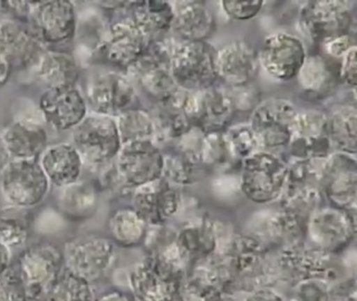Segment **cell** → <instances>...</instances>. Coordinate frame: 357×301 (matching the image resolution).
<instances>
[{
  "instance_id": "6da1fadb",
  "label": "cell",
  "mask_w": 357,
  "mask_h": 301,
  "mask_svg": "<svg viewBox=\"0 0 357 301\" xmlns=\"http://www.w3.org/2000/svg\"><path fill=\"white\" fill-rule=\"evenodd\" d=\"M216 52L212 45L202 42L177 40L170 60V71L181 89L200 92L214 87L217 81Z\"/></svg>"
},
{
  "instance_id": "7a4b0ae2",
  "label": "cell",
  "mask_w": 357,
  "mask_h": 301,
  "mask_svg": "<svg viewBox=\"0 0 357 301\" xmlns=\"http://www.w3.org/2000/svg\"><path fill=\"white\" fill-rule=\"evenodd\" d=\"M287 175V163L279 155L258 150L242 160V192L252 202H273L283 194Z\"/></svg>"
},
{
  "instance_id": "3957f363",
  "label": "cell",
  "mask_w": 357,
  "mask_h": 301,
  "mask_svg": "<svg viewBox=\"0 0 357 301\" xmlns=\"http://www.w3.org/2000/svg\"><path fill=\"white\" fill-rule=\"evenodd\" d=\"M72 144L83 162L91 165L110 162L122 148L116 119L98 113L87 114L73 129Z\"/></svg>"
},
{
  "instance_id": "277c9868",
  "label": "cell",
  "mask_w": 357,
  "mask_h": 301,
  "mask_svg": "<svg viewBox=\"0 0 357 301\" xmlns=\"http://www.w3.org/2000/svg\"><path fill=\"white\" fill-rule=\"evenodd\" d=\"M296 113V106L286 98H268L257 105L250 125L261 150L275 155L287 150Z\"/></svg>"
},
{
  "instance_id": "5b68a950",
  "label": "cell",
  "mask_w": 357,
  "mask_h": 301,
  "mask_svg": "<svg viewBox=\"0 0 357 301\" xmlns=\"http://www.w3.org/2000/svg\"><path fill=\"white\" fill-rule=\"evenodd\" d=\"M62 254L64 269L91 284L101 279L114 265L116 246L106 236L85 234L68 240Z\"/></svg>"
},
{
  "instance_id": "8992f818",
  "label": "cell",
  "mask_w": 357,
  "mask_h": 301,
  "mask_svg": "<svg viewBox=\"0 0 357 301\" xmlns=\"http://www.w3.org/2000/svg\"><path fill=\"white\" fill-rule=\"evenodd\" d=\"M51 187L38 160H12L0 171V190L10 204L30 209L40 204Z\"/></svg>"
},
{
  "instance_id": "52a82bcc",
  "label": "cell",
  "mask_w": 357,
  "mask_h": 301,
  "mask_svg": "<svg viewBox=\"0 0 357 301\" xmlns=\"http://www.w3.org/2000/svg\"><path fill=\"white\" fill-rule=\"evenodd\" d=\"M132 296L139 301H176L181 291L172 263L150 255L137 263L129 277Z\"/></svg>"
},
{
  "instance_id": "ba28073f",
  "label": "cell",
  "mask_w": 357,
  "mask_h": 301,
  "mask_svg": "<svg viewBox=\"0 0 357 301\" xmlns=\"http://www.w3.org/2000/svg\"><path fill=\"white\" fill-rule=\"evenodd\" d=\"M18 267L31 301L39 300L63 270V254L52 242H38L22 253Z\"/></svg>"
},
{
  "instance_id": "9c48e42d",
  "label": "cell",
  "mask_w": 357,
  "mask_h": 301,
  "mask_svg": "<svg viewBox=\"0 0 357 301\" xmlns=\"http://www.w3.org/2000/svg\"><path fill=\"white\" fill-rule=\"evenodd\" d=\"M350 1H309L300 13L303 33L313 42L325 43L332 38L350 33L352 26Z\"/></svg>"
},
{
  "instance_id": "30bf717a",
  "label": "cell",
  "mask_w": 357,
  "mask_h": 301,
  "mask_svg": "<svg viewBox=\"0 0 357 301\" xmlns=\"http://www.w3.org/2000/svg\"><path fill=\"white\" fill-rule=\"evenodd\" d=\"M137 94L130 77L116 71L98 73L89 79L85 92L87 108L93 113L118 116L132 108Z\"/></svg>"
},
{
  "instance_id": "8fae6325",
  "label": "cell",
  "mask_w": 357,
  "mask_h": 301,
  "mask_svg": "<svg viewBox=\"0 0 357 301\" xmlns=\"http://www.w3.org/2000/svg\"><path fill=\"white\" fill-rule=\"evenodd\" d=\"M319 185L336 208L356 211L357 164L353 155L333 152L321 162Z\"/></svg>"
},
{
  "instance_id": "7c38bea8",
  "label": "cell",
  "mask_w": 357,
  "mask_h": 301,
  "mask_svg": "<svg viewBox=\"0 0 357 301\" xmlns=\"http://www.w3.org/2000/svg\"><path fill=\"white\" fill-rule=\"evenodd\" d=\"M116 159V171L129 187L137 188L162 178V152L152 140L124 144Z\"/></svg>"
},
{
  "instance_id": "4fadbf2b",
  "label": "cell",
  "mask_w": 357,
  "mask_h": 301,
  "mask_svg": "<svg viewBox=\"0 0 357 301\" xmlns=\"http://www.w3.org/2000/svg\"><path fill=\"white\" fill-rule=\"evenodd\" d=\"M328 134V115L319 110L296 113L292 123L291 139L288 144L292 159H324L331 154Z\"/></svg>"
},
{
  "instance_id": "5bb4252c",
  "label": "cell",
  "mask_w": 357,
  "mask_h": 301,
  "mask_svg": "<svg viewBox=\"0 0 357 301\" xmlns=\"http://www.w3.org/2000/svg\"><path fill=\"white\" fill-rule=\"evenodd\" d=\"M306 56L304 43L287 33L267 36L258 52L259 63L265 71L273 79L284 82L296 77Z\"/></svg>"
},
{
  "instance_id": "9a60e30c",
  "label": "cell",
  "mask_w": 357,
  "mask_h": 301,
  "mask_svg": "<svg viewBox=\"0 0 357 301\" xmlns=\"http://www.w3.org/2000/svg\"><path fill=\"white\" fill-rule=\"evenodd\" d=\"M155 127L154 144L181 139L196 127V92L179 88L170 98L158 102L152 115Z\"/></svg>"
},
{
  "instance_id": "2e32d148",
  "label": "cell",
  "mask_w": 357,
  "mask_h": 301,
  "mask_svg": "<svg viewBox=\"0 0 357 301\" xmlns=\"http://www.w3.org/2000/svg\"><path fill=\"white\" fill-rule=\"evenodd\" d=\"M306 231L321 250H338L354 236L355 213L334 206L319 207L307 219Z\"/></svg>"
},
{
  "instance_id": "e0dca14e",
  "label": "cell",
  "mask_w": 357,
  "mask_h": 301,
  "mask_svg": "<svg viewBox=\"0 0 357 301\" xmlns=\"http://www.w3.org/2000/svg\"><path fill=\"white\" fill-rule=\"evenodd\" d=\"M29 19L41 43H61L76 33V8L72 1L33 2Z\"/></svg>"
},
{
  "instance_id": "ac0fdd59",
  "label": "cell",
  "mask_w": 357,
  "mask_h": 301,
  "mask_svg": "<svg viewBox=\"0 0 357 301\" xmlns=\"http://www.w3.org/2000/svg\"><path fill=\"white\" fill-rule=\"evenodd\" d=\"M150 41L132 17L120 19L110 26L102 45L104 58L116 66L128 69L147 49Z\"/></svg>"
},
{
  "instance_id": "d6986e66",
  "label": "cell",
  "mask_w": 357,
  "mask_h": 301,
  "mask_svg": "<svg viewBox=\"0 0 357 301\" xmlns=\"http://www.w3.org/2000/svg\"><path fill=\"white\" fill-rule=\"evenodd\" d=\"M132 208L148 225L158 226L175 215L181 207L178 190L160 178L135 188Z\"/></svg>"
},
{
  "instance_id": "ffe728a7",
  "label": "cell",
  "mask_w": 357,
  "mask_h": 301,
  "mask_svg": "<svg viewBox=\"0 0 357 301\" xmlns=\"http://www.w3.org/2000/svg\"><path fill=\"white\" fill-rule=\"evenodd\" d=\"M217 77L231 88L248 85L258 75V52L246 41H234L216 52Z\"/></svg>"
},
{
  "instance_id": "44dd1931",
  "label": "cell",
  "mask_w": 357,
  "mask_h": 301,
  "mask_svg": "<svg viewBox=\"0 0 357 301\" xmlns=\"http://www.w3.org/2000/svg\"><path fill=\"white\" fill-rule=\"evenodd\" d=\"M39 108L45 121L60 131L74 129L87 115L84 95L76 87L47 89Z\"/></svg>"
},
{
  "instance_id": "7402d4cb",
  "label": "cell",
  "mask_w": 357,
  "mask_h": 301,
  "mask_svg": "<svg viewBox=\"0 0 357 301\" xmlns=\"http://www.w3.org/2000/svg\"><path fill=\"white\" fill-rule=\"evenodd\" d=\"M43 52L41 42L17 21L9 19L0 25V56L9 63L12 69L37 64Z\"/></svg>"
},
{
  "instance_id": "603a6c76",
  "label": "cell",
  "mask_w": 357,
  "mask_h": 301,
  "mask_svg": "<svg viewBox=\"0 0 357 301\" xmlns=\"http://www.w3.org/2000/svg\"><path fill=\"white\" fill-rule=\"evenodd\" d=\"M0 138L11 160H37L47 148V131L33 121H14L0 131Z\"/></svg>"
},
{
  "instance_id": "cb8c5ba5",
  "label": "cell",
  "mask_w": 357,
  "mask_h": 301,
  "mask_svg": "<svg viewBox=\"0 0 357 301\" xmlns=\"http://www.w3.org/2000/svg\"><path fill=\"white\" fill-rule=\"evenodd\" d=\"M235 113L229 91L211 87L196 92V128L202 133L225 131L233 121Z\"/></svg>"
},
{
  "instance_id": "d4e9b609",
  "label": "cell",
  "mask_w": 357,
  "mask_h": 301,
  "mask_svg": "<svg viewBox=\"0 0 357 301\" xmlns=\"http://www.w3.org/2000/svg\"><path fill=\"white\" fill-rule=\"evenodd\" d=\"M38 161L50 183L59 188L78 182L84 164L80 154L72 144H57L49 146L43 150Z\"/></svg>"
},
{
  "instance_id": "484cf974",
  "label": "cell",
  "mask_w": 357,
  "mask_h": 301,
  "mask_svg": "<svg viewBox=\"0 0 357 301\" xmlns=\"http://www.w3.org/2000/svg\"><path fill=\"white\" fill-rule=\"evenodd\" d=\"M174 19L172 29L181 42L206 41L214 31V16L200 1H181L173 6Z\"/></svg>"
},
{
  "instance_id": "4316f807",
  "label": "cell",
  "mask_w": 357,
  "mask_h": 301,
  "mask_svg": "<svg viewBox=\"0 0 357 301\" xmlns=\"http://www.w3.org/2000/svg\"><path fill=\"white\" fill-rule=\"evenodd\" d=\"M298 84L306 93L325 96L335 88L340 77V67L321 54L307 56L298 70Z\"/></svg>"
},
{
  "instance_id": "83f0119b",
  "label": "cell",
  "mask_w": 357,
  "mask_h": 301,
  "mask_svg": "<svg viewBox=\"0 0 357 301\" xmlns=\"http://www.w3.org/2000/svg\"><path fill=\"white\" fill-rule=\"evenodd\" d=\"M36 65L37 75L47 89L75 87L78 81V65L68 52H45Z\"/></svg>"
},
{
  "instance_id": "f1b7e54d",
  "label": "cell",
  "mask_w": 357,
  "mask_h": 301,
  "mask_svg": "<svg viewBox=\"0 0 357 301\" xmlns=\"http://www.w3.org/2000/svg\"><path fill=\"white\" fill-rule=\"evenodd\" d=\"M132 18L149 41L162 39L172 27L174 8L167 1L130 2Z\"/></svg>"
},
{
  "instance_id": "f546056e",
  "label": "cell",
  "mask_w": 357,
  "mask_h": 301,
  "mask_svg": "<svg viewBox=\"0 0 357 301\" xmlns=\"http://www.w3.org/2000/svg\"><path fill=\"white\" fill-rule=\"evenodd\" d=\"M202 165L199 153L176 144L170 152H162V178L174 187L191 185Z\"/></svg>"
},
{
  "instance_id": "4dcf8cb0",
  "label": "cell",
  "mask_w": 357,
  "mask_h": 301,
  "mask_svg": "<svg viewBox=\"0 0 357 301\" xmlns=\"http://www.w3.org/2000/svg\"><path fill=\"white\" fill-rule=\"evenodd\" d=\"M148 224L133 208H120L112 211L108 219L110 240L119 246L135 247L145 240Z\"/></svg>"
},
{
  "instance_id": "1f68e13d",
  "label": "cell",
  "mask_w": 357,
  "mask_h": 301,
  "mask_svg": "<svg viewBox=\"0 0 357 301\" xmlns=\"http://www.w3.org/2000/svg\"><path fill=\"white\" fill-rule=\"evenodd\" d=\"M357 112L354 106H342L328 115V134L336 152L356 153Z\"/></svg>"
},
{
  "instance_id": "d6a6232c",
  "label": "cell",
  "mask_w": 357,
  "mask_h": 301,
  "mask_svg": "<svg viewBox=\"0 0 357 301\" xmlns=\"http://www.w3.org/2000/svg\"><path fill=\"white\" fill-rule=\"evenodd\" d=\"M31 227L32 215L29 209L12 204L0 207V242L10 250L26 245Z\"/></svg>"
},
{
  "instance_id": "836d02e7",
  "label": "cell",
  "mask_w": 357,
  "mask_h": 301,
  "mask_svg": "<svg viewBox=\"0 0 357 301\" xmlns=\"http://www.w3.org/2000/svg\"><path fill=\"white\" fill-rule=\"evenodd\" d=\"M43 298L45 301H93L95 294L91 282L63 268Z\"/></svg>"
},
{
  "instance_id": "e575fe53",
  "label": "cell",
  "mask_w": 357,
  "mask_h": 301,
  "mask_svg": "<svg viewBox=\"0 0 357 301\" xmlns=\"http://www.w3.org/2000/svg\"><path fill=\"white\" fill-rule=\"evenodd\" d=\"M116 119L121 144L154 139L155 127L153 118L148 111L131 108L118 115Z\"/></svg>"
},
{
  "instance_id": "d590c367",
  "label": "cell",
  "mask_w": 357,
  "mask_h": 301,
  "mask_svg": "<svg viewBox=\"0 0 357 301\" xmlns=\"http://www.w3.org/2000/svg\"><path fill=\"white\" fill-rule=\"evenodd\" d=\"M202 165L213 167L217 171H227L233 169L241 161L231 152L223 132L204 134L200 148Z\"/></svg>"
},
{
  "instance_id": "8d00e7d4",
  "label": "cell",
  "mask_w": 357,
  "mask_h": 301,
  "mask_svg": "<svg viewBox=\"0 0 357 301\" xmlns=\"http://www.w3.org/2000/svg\"><path fill=\"white\" fill-rule=\"evenodd\" d=\"M63 194L59 196V207L66 215L74 217H84L95 210L97 205V192L93 186L86 183H76L62 188Z\"/></svg>"
},
{
  "instance_id": "74e56055",
  "label": "cell",
  "mask_w": 357,
  "mask_h": 301,
  "mask_svg": "<svg viewBox=\"0 0 357 301\" xmlns=\"http://www.w3.org/2000/svg\"><path fill=\"white\" fill-rule=\"evenodd\" d=\"M176 240L181 251L197 255H208L216 246L214 232L206 224L183 228Z\"/></svg>"
},
{
  "instance_id": "f35d334b",
  "label": "cell",
  "mask_w": 357,
  "mask_h": 301,
  "mask_svg": "<svg viewBox=\"0 0 357 301\" xmlns=\"http://www.w3.org/2000/svg\"><path fill=\"white\" fill-rule=\"evenodd\" d=\"M231 152L241 161L260 150L256 134L250 125L240 123L227 128L223 132Z\"/></svg>"
},
{
  "instance_id": "ab89813d",
  "label": "cell",
  "mask_w": 357,
  "mask_h": 301,
  "mask_svg": "<svg viewBox=\"0 0 357 301\" xmlns=\"http://www.w3.org/2000/svg\"><path fill=\"white\" fill-rule=\"evenodd\" d=\"M0 301H31L20 273L11 267L0 275Z\"/></svg>"
},
{
  "instance_id": "60d3db41",
  "label": "cell",
  "mask_w": 357,
  "mask_h": 301,
  "mask_svg": "<svg viewBox=\"0 0 357 301\" xmlns=\"http://www.w3.org/2000/svg\"><path fill=\"white\" fill-rule=\"evenodd\" d=\"M263 1H222L225 12L236 20H250L262 10Z\"/></svg>"
},
{
  "instance_id": "b9f144b4",
  "label": "cell",
  "mask_w": 357,
  "mask_h": 301,
  "mask_svg": "<svg viewBox=\"0 0 357 301\" xmlns=\"http://www.w3.org/2000/svg\"><path fill=\"white\" fill-rule=\"evenodd\" d=\"M231 100L236 111L254 110L259 104V92L250 86V84L240 87L231 88Z\"/></svg>"
},
{
  "instance_id": "7bdbcfd3",
  "label": "cell",
  "mask_w": 357,
  "mask_h": 301,
  "mask_svg": "<svg viewBox=\"0 0 357 301\" xmlns=\"http://www.w3.org/2000/svg\"><path fill=\"white\" fill-rule=\"evenodd\" d=\"M356 45L350 48L342 58L340 65V77L349 87H356Z\"/></svg>"
},
{
  "instance_id": "ee69618b",
  "label": "cell",
  "mask_w": 357,
  "mask_h": 301,
  "mask_svg": "<svg viewBox=\"0 0 357 301\" xmlns=\"http://www.w3.org/2000/svg\"><path fill=\"white\" fill-rule=\"evenodd\" d=\"M354 45V40L351 37L350 33L332 38V39L328 40L324 43L326 52L332 59L342 58Z\"/></svg>"
},
{
  "instance_id": "f6af8a7d",
  "label": "cell",
  "mask_w": 357,
  "mask_h": 301,
  "mask_svg": "<svg viewBox=\"0 0 357 301\" xmlns=\"http://www.w3.org/2000/svg\"><path fill=\"white\" fill-rule=\"evenodd\" d=\"M298 294L303 301H328L327 294L324 288L311 282L303 284Z\"/></svg>"
},
{
  "instance_id": "bcb514c9",
  "label": "cell",
  "mask_w": 357,
  "mask_h": 301,
  "mask_svg": "<svg viewBox=\"0 0 357 301\" xmlns=\"http://www.w3.org/2000/svg\"><path fill=\"white\" fill-rule=\"evenodd\" d=\"M244 301H284L277 293L267 288H261L248 295Z\"/></svg>"
},
{
  "instance_id": "7dc6e473",
  "label": "cell",
  "mask_w": 357,
  "mask_h": 301,
  "mask_svg": "<svg viewBox=\"0 0 357 301\" xmlns=\"http://www.w3.org/2000/svg\"><path fill=\"white\" fill-rule=\"evenodd\" d=\"M93 301H135L132 295L120 290H109L100 295Z\"/></svg>"
},
{
  "instance_id": "c3c4849f",
  "label": "cell",
  "mask_w": 357,
  "mask_h": 301,
  "mask_svg": "<svg viewBox=\"0 0 357 301\" xmlns=\"http://www.w3.org/2000/svg\"><path fill=\"white\" fill-rule=\"evenodd\" d=\"M11 263V250L0 242V275L7 271Z\"/></svg>"
},
{
  "instance_id": "681fc988",
  "label": "cell",
  "mask_w": 357,
  "mask_h": 301,
  "mask_svg": "<svg viewBox=\"0 0 357 301\" xmlns=\"http://www.w3.org/2000/svg\"><path fill=\"white\" fill-rule=\"evenodd\" d=\"M12 67L5 59L0 56V87L5 85L11 75Z\"/></svg>"
},
{
  "instance_id": "f907efd6",
  "label": "cell",
  "mask_w": 357,
  "mask_h": 301,
  "mask_svg": "<svg viewBox=\"0 0 357 301\" xmlns=\"http://www.w3.org/2000/svg\"><path fill=\"white\" fill-rule=\"evenodd\" d=\"M11 158L8 155L7 150H6L5 146H3V140L0 138V171H3V167L11 162Z\"/></svg>"
},
{
  "instance_id": "816d5d0a",
  "label": "cell",
  "mask_w": 357,
  "mask_h": 301,
  "mask_svg": "<svg viewBox=\"0 0 357 301\" xmlns=\"http://www.w3.org/2000/svg\"><path fill=\"white\" fill-rule=\"evenodd\" d=\"M11 15L7 2H0V25L3 24L5 21L12 19L10 17Z\"/></svg>"
}]
</instances>
